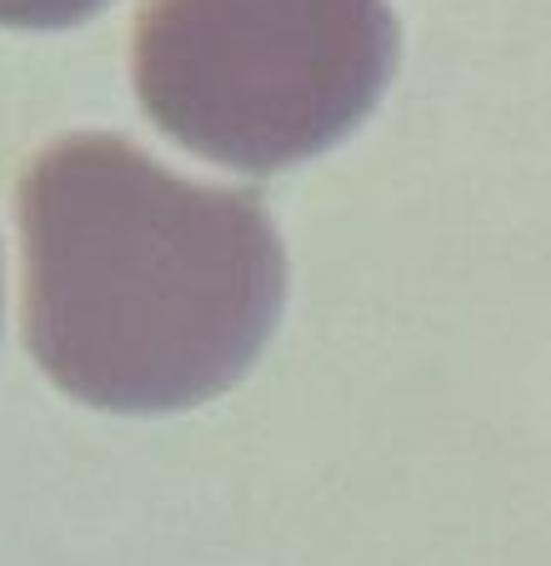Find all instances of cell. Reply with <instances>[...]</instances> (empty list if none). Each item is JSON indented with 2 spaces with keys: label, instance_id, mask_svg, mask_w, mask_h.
Wrapping results in <instances>:
<instances>
[{
  "label": "cell",
  "instance_id": "obj_1",
  "mask_svg": "<svg viewBox=\"0 0 551 566\" xmlns=\"http://www.w3.org/2000/svg\"><path fill=\"white\" fill-rule=\"evenodd\" d=\"M25 342L65 396L160 417L236 386L287 306V251L251 191L201 186L85 130L21 181Z\"/></svg>",
  "mask_w": 551,
  "mask_h": 566
},
{
  "label": "cell",
  "instance_id": "obj_2",
  "mask_svg": "<svg viewBox=\"0 0 551 566\" xmlns=\"http://www.w3.org/2000/svg\"><path fill=\"white\" fill-rule=\"evenodd\" d=\"M396 71L386 0H146L131 75L146 116L246 176L331 150Z\"/></svg>",
  "mask_w": 551,
  "mask_h": 566
},
{
  "label": "cell",
  "instance_id": "obj_3",
  "mask_svg": "<svg viewBox=\"0 0 551 566\" xmlns=\"http://www.w3.org/2000/svg\"><path fill=\"white\" fill-rule=\"evenodd\" d=\"M106 0H0V25L15 31H65L101 11Z\"/></svg>",
  "mask_w": 551,
  "mask_h": 566
}]
</instances>
